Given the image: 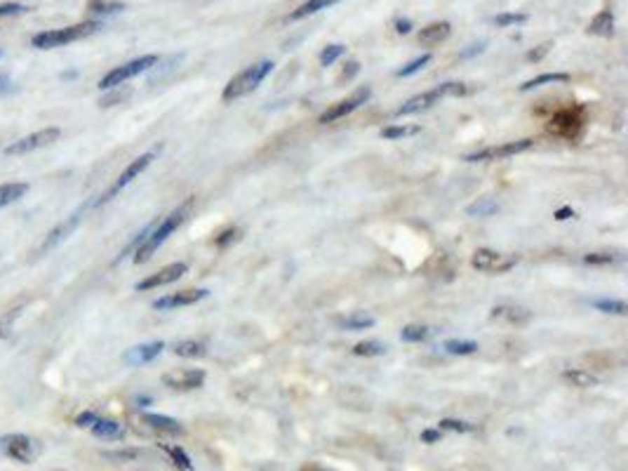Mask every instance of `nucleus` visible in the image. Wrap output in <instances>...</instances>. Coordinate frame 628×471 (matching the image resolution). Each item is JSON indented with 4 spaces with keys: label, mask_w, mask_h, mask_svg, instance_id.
I'll return each mask as SVG.
<instances>
[{
    "label": "nucleus",
    "mask_w": 628,
    "mask_h": 471,
    "mask_svg": "<svg viewBox=\"0 0 628 471\" xmlns=\"http://www.w3.org/2000/svg\"><path fill=\"white\" fill-rule=\"evenodd\" d=\"M191 208H193V198H189L186 203H182L179 208H177L175 212H170L168 217H165V220L158 224L156 229H151L149 231V236L144 238V243L139 245V248L135 250V264H144V262H149L151 260V255H153V252L161 248V245L168 241V238L175 234L177 229L182 227L184 224V220H186L189 217V212H191Z\"/></svg>",
    "instance_id": "obj_1"
},
{
    "label": "nucleus",
    "mask_w": 628,
    "mask_h": 471,
    "mask_svg": "<svg viewBox=\"0 0 628 471\" xmlns=\"http://www.w3.org/2000/svg\"><path fill=\"white\" fill-rule=\"evenodd\" d=\"M271 71H273V62H271V59H261V62L247 66L245 71H240L238 76L231 78L228 85L221 92V99L224 102H235V99L250 95V92H254L264 81H266V76Z\"/></svg>",
    "instance_id": "obj_2"
},
{
    "label": "nucleus",
    "mask_w": 628,
    "mask_h": 471,
    "mask_svg": "<svg viewBox=\"0 0 628 471\" xmlns=\"http://www.w3.org/2000/svg\"><path fill=\"white\" fill-rule=\"evenodd\" d=\"M97 29H99V22H83V24H74V26H64V29H55V31H43L31 38V45L38 50L64 48V45H69V43L83 41V38L92 36Z\"/></svg>",
    "instance_id": "obj_3"
},
{
    "label": "nucleus",
    "mask_w": 628,
    "mask_h": 471,
    "mask_svg": "<svg viewBox=\"0 0 628 471\" xmlns=\"http://www.w3.org/2000/svg\"><path fill=\"white\" fill-rule=\"evenodd\" d=\"M468 88L464 83H442L438 85V88L428 90V92H421V95H416L412 99H407L405 104L400 106L398 111H395V116H412V114H419V111H426L431 109V106H435L440 102V99L445 97H461L466 95Z\"/></svg>",
    "instance_id": "obj_4"
},
{
    "label": "nucleus",
    "mask_w": 628,
    "mask_h": 471,
    "mask_svg": "<svg viewBox=\"0 0 628 471\" xmlns=\"http://www.w3.org/2000/svg\"><path fill=\"white\" fill-rule=\"evenodd\" d=\"M156 64H158L156 55H144L139 59H132V62L118 66V69H114V71H109V74L99 81V90H114V88H118V85H123L125 81H130V78H135L139 74H144V71L153 69Z\"/></svg>",
    "instance_id": "obj_5"
},
{
    "label": "nucleus",
    "mask_w": 628,
    "mask_h": 471,
    "mask_svg": "<svg viewBox=\"0 0 628 471\" xmlns=\"http://www.w3.org/2000/svg\"><path fill=\"white\" fill-rule=\"evenodd\" d=\"M471 264L478 271H487V274H506V271H511L518 264V257L504 255V252H497L490 248H480L473 252Z\"/></svg>",
    "instance_id": "obj_6"
},
{
    "label": "nucleus",
    "mask_w": 628,
    "mask_h": 471,
    "mask_svg": "<svg viewBox=\"0 0 628 471\" xmlns=\"http://www.w3.org/2000/svg\"><path fill=\"white\" fill-rule=\"evenodd\" d=\"M153 158H156V151H149V154H144V156L135 158V161H132V163L128 165V168H125V170L121 172V177H118L116 182L111 184V189L107 191V194L99 198V203H97V205L109 203L111 198H114L116 194H121V191H123L125 187H130V184L135 182V179H137L139 175H142V172L146 170L151 163H153Z\"/></svg>",
    "instance_id": "obj_7"
},
{
    "label": "nucleus",
    "mask_w": 628,
    "mask_h": 471,
    "mask_svg": "<svg viewBox=\"0 0 628 471\" xmlns=\"http://www.w3.org/2000/svg\"><path fill=\"white\" fill-rule=\"evenodd\" d=\"M532 139H518V142H504L499 147H487L482 151H475V154H468V163H490V161H504V158L518 156L522 151L532 149Z\"/></svg>",
    "instance_id": "obj_8"
},
{
    "label": "nucleus",
    "mask_w": 628,
    "mask_h": 471,
    "mask_svg": "<svg viewBox=\"0 0 628 471\" xmlns=\"http://www.w3.org/2000/svg\"><path fill=\"white\" fill-rule=\"evenodd\" d=\"M0 448H3V453L8 457L22 462V464H31L38 457V453H41V448L36 446V441L24 434L3 436V439H0Z\"/></svg>",
    "instance_id": "obj_9"
},
{
    "label": "nucleus",
    "mask_w": 628,
    "mask_h": 471,
    "mask_svg": "<svg viewBox=\"0 0 628 471\" xmlns=\"http://www.w3.org/2000/svg\"><path fill=\"white\" fill-rule=\"evenodd\" d=\"M62 137V130L59 128H43L38 132H33V135L19 139V142H12L8 149H5V154L8 156H22V154H31V151L36 149H43V147H50V144H55L57 139Z\"/></svg>",
    "instance_id": "obj_10"
},
{
    "label": "nucleus",
    "mask_w": 628,
    "mask_h": 471,
    "mask_svg": "<svg viewBox=\"0 0 628 471\" xmlns=\"http://www.w3.org/2000/svg\"><path fill=\"white\" fill-rule=\"evenodd\" d=\"M369 97H372V90H369V88H360V90H355L351 97L341 99V102H336V104L329 106V109L322 111L320 118H318V123L327 125V123L339 121V118H343V116L353 114L355 109H360L362 104L369 102Z\"/></svg>",
    "instance_id": "obj_11"
},
{
    "label": "nucleus",
    "mask_w": 628,
    "mask_h": 471,
    "mask_svg": "<svg viewBox=\"0 0 628 471\" xmlns=\"http://www.w3.org/2000/svg\"><path fill=\"white\" fill-rule=\"evenodd\" d=\"M81 220H83V210H78V212H74V215H71V217H66V220H64L62 224H57V227L52 229L48 236H45V241L41 243V248L36 250V257L48 255V252L55 250L57 245H62V243L66 241V238H69V236L78 229V224H81Z\"/></svg>",
    "instance_id": "obj_12"
},
{
    "label": "nucleus",
    "mask_w": 628,
    "mask_h": 471,
    "mask_svg": "<svg viewBox=\"0 0 628 471\" xmlns=\"http://www.w3.org/2000/svg\"><path fill=\"white\" fill-rule=\"evenodd\" d=\"M163 384L175 391H193L205 384V373L203 370H193V368L175 370V373L163 375Z\"/></svg>",
    "instance_id": "obj_13"
},
{
    "label": "nucleus",
    "mask_w": 628,
    "mask_h": 471,
    "mask_svg": "<svg viewBox=\"0 0 628 471\" xmlns=\"http://www.w3.org/2000/svg\"><path fill=\"white\" fill-rule=\"evenodd\" d=\"M186 264L184 262H175V264H170V267H165V269H161L158 271V274H151V276H146L144 278V281H139L137 283V290H153V288H163V285H170V283H175V281H179V278L186 274Z\"/></svg>",
    "instance_id": "obj_14"
},
{
    "label": "nucleus",
    "mask_w": 628,
    "mask_h": 471,
    "mask_svg": "<svg viewBox=\"0 0 628 471\" xmlns=\"http://www.w3.org/2000/svg\"><path fill=\"white\" fill-rule=\"evenodd\" d=\"M210 293L207 290H182V293H175V295H168V297H161V300L153 302V309H177V307H189V304H196L205 300Z\"/></svg>",
    "instance_id": "obj_15"
},
{
    "label": "nucleus",
    "mask_w": 628,
    "mask_h": 471,
    "mask_svg": "<svg viewBox=\"0 0 628 471\" xmlns=\"http://www.w3.org/2000/svg\"><path fill=\"white\" fill-rule=\"evenodd\" d=\"M163 349H165V342L142 344V347H135L125 354V363H130V366H146V363H151L153 358L163 354Z\"/></svg>",
    "instance_id": "obj_16"
},
{
    "label": "nucleus",
    "mask_w": 628,
    "mask_h": 471,
    "mask_svg": "<svg viewBox=\"0 0 628 471\" xmlns=\"http://www.w3.org/2000/svg\"><path fill=\"white\" fill-rule=\"evenodd\" d=\"M449 33H452V26H449V22L428 24L426 29H421V33H419V43L426 45V48H433V45H440L442 41H447Z\"/></svg>",
    "instance_id": "obj_17"
},
{
    "label": "nucleus",
    "mask_w": 628,
    "mask_h": 471,
    "mask_svg": "<svg viewBox=\"0 0 628 471\" xmlns=\"http://www.w3.org/2000/svg\"><path fill=\"white\" fill-rule=\"evenodd\" d=\"M142 422L146 424L149 429L153 431H161V434H172V436H179L184 434V427L177 420H172V417H165V415H153V413H146L142 417Z\"/></svg>",
    "instance_id": "obj_18"
},
{
    "label": "nucleus",
    "mask_w": 628,
    "mask_h": 471,
    "mask_svg": "<svg viewBox=\"0 0 628 471\" xmlns=\"http://www.w3.org/2000/svg\"><path fill=\"white\" fill-rule=\"evenodd\" d=\"M492 318H499V321L513 323V325H522L532 318V314L522 307H513V304H501V307L492 309Z\"/></svg>",
    "instance_id": "obj_19"
},
{
    "label": "nucleus",
    "mask_w": 628,
    "mask_h": 471,
    "mask_svg": "<svg viewBox=\"0 0 628 471\" xmlns=\"http://www.w3.org/2000/svg\"><path fill=\"white\" fill-rule=\"evenodd\" d=\"M92 434H95L97 439L114 441V439H123V436H125V427H123L121 422H116V420H102V417H99V420L92 424Z\"/></svg>",
    "instance_id": "obj_20"
},
{
    "label": "nucleus",
    "mask_w": 628,
    "mask_h": 471,
    "mask_svg": "<svg viewBox=\"0 0 628 471\" xmlns=\"http://www.w3.org/2000/svg\"><path fill=\"white\" fill-rule=\"evenodd\" d=\"M586 31L591 33V36H603V38L612 36V33H614V15H612V10L598 12V15L591 19V24H588Z\"/></svg>",
    "instance_id": "obj_21"
},
{
    "label": "nucleus",
    "mask_w": 628,
    "mask_h": 471,
    "mask_svg": "<svg viewBox=\"0 0 628 471\" xmlns=\"http://www.w3.org/2000/svg\"><path fill=\"white\" fill-rule=\"evenodd\" d=\"M26 191H29V184H26V182L0 184V210L8 208V205H12L15 201H19V198H24Z\"/></svg>",
    "instance_id": "obj_22"
},
{
    "label": "nucleus",
    "mask_w": 628,
    "mask_h": 471,
    "mask_svg": "<svg viewBox=\"0 0 628 471\" xmlns=\"http://www.w3.org/2000/svg\"><path fill=\"white\" fill-rule=\"evenodd\" d=\"M336 3H341V0H306V3L299 5V8L289 15V22H299V19L315 15V12H320V10L332 8V5H336Z\"/></svg>",
    "instance_id": "obj_23"
},
{
    "label": "nucleus",
    "mask_w": 628,
    "mask_h": 471,
    "mask_svg": "<svg viewBox=\"0 0 628 471\" xmlns=\"http://www.w3.org/2000/svg\"><path fill=\"white\" fill-rule=\"evenodd\" d=\"M563 377L572 384V387H579V389H591V387H596V384H598V377L596 375H591L588 370H581V368L565 370Z\"/></svg>",
    "instance_id": "obj_24"
},
{
    "label": "nucleus",
    "mask_w": 628,
    "mask_h": 471,
    "mask_svg": "<svg viewBox=\"0 0 628 471\" xmlns=\"http://www.w3.org/2000/svg\"><path fill=\"white\" fill-rule=\"evenodd\" d=\"M339 328L343 330H365V328H372L374 325V318L367 316V314H360V311H355V314L346 316V318H339Z\"/></svg>",
    "instance_id": "obj_25"
},
{
    "label": "nucleus",
    "mask_w": 628,
    "mask_h": 471,
    "mask_svg": "<svg viewBox=\"0 0 628 471\" xmlns=\"http://www.w3.org/2000/svg\"><path fill=\"white\" fill-rule=\"evenodd\" d=\"M172 351L182 358H200V356H205V344L196 342V340H182L172 347Z\"/></svg>",
    "instance_id": "obj_26"
},
{
    "label": "nucleus",
    "mask_w": 628,
    "mask_h": 471,
    "mask_svg": "<svg viewBox=\"0 0 628 471\" xmlns=\"http://www.w3.org/2000/svg\"><path fill=\"white\" fill-rule=\"evenodd\" d=\"M442 349L447 351V354L452 356H471L478 351V342H471V340H447L445 344H442Z\"/></svg>",
    "instance_id": "obj_27"
},
{
    "label": "nucleus",
    "mask_w": 628,
    "mask_h": 471,
    "mask_svg": "<svg viewBox=\"0 0 628 471\" xmlns=\"http://www.w3.org/2000/svg\"><path fill=\"white\" fill-rule=\"evenodd\" d=\"M567 81H570V76L567 74H541L537 78H532V81L522 83L520 92H530V90L541 88V85H548V83H567Z\"/></svg>",
    "instance_id": "obj_28"
},
{
    "label": "nucleus",
    "mask_w": 628,
    "mask_h": 471,
    "mask_svg": "<svg viewBox=\"0 0 628 471\" xmlns=\"http://www.w3.org/2000/svg\"><path fill=\"white\" fill-rule=\"evenodd\" d=\"M88 10L92 15H116V12L125 10V3H118V0H90Z\"/></svg>",
    "instance_id": "obj_29"
},
{
    "label": "nucleus",
    "mask_w": 628,
    "mask_h": 471,
    "mask_svg": "<svg viewBox=\"0 0 628 471\" xmlns=\"http://www.w3.org/2000/svg\"><path fill=\"white\" fill-rule=\"evenodd\" d=\"M431 335H433V330L426 328V325H407V328H402V333H400V337L405 342H426Z\"/></svg>",
    "instance_id": "obj_30"
},
{
    "label": "nucleus",
    "mask_w": 628,
    "mask_h": 471,
    "mask_svg": "<svg viewBox=\"0 0 628 471\" xmlns=\"http://www.w3.org/2000/svg\"><path fill=\"white\" fill-rule=\"evenodd\" d=\"M353 354L355 356H365V358H369V356H383V354H386V347H383L381 342L367 340V342H358V344H355Z\"/></svg>",
    "instance_id": "obj_31"
},
{
    "label": "nucleus",
    "mask_w": 628,
    "mask_h": 471,
    "mask_svg": "<svg viewBox=\"0 0 628 471\" xmlns=\"http://www.w3.org/2000/svg\"><path fill=\"white\" fill-rule=\"evenodd\" d=\"M419 130H421L419 125H391V128L381 130V137L383 139H402V137L416 135Z\"/></svg>",
    "instance_id": "obj_32"
},
{
    "label": "nucleus",
    "mask_w": 628,
    "mask_h": 471,
    "mask_svg": "<svg viewBox=\"0 0 628 471\" xmlns=\"http://www.w3.org/2000/svg\"><path fill=\"white\" fill-rule=\"evenodd\" d=\"M593 307H596L598 311H605V314H614V316H626L628 314L626 302H621V300H598V302H593Z\"/></svg>",
    "instance_id": "obj_33"
},
{
    "label": "nucleus",
    "mask_w": 628,
    "mask_h": 471,
    "mask_svg": "<svg viewBox=\"0 0 628 471\" xmlns=\"http://www.w3.org/2000/svg\"><path fill=\"white\" fill-rule=\"evenodd\" d=\"M428 62H431V55H421V57L412 59V62H409V64H405V66H402V69L395 71V76H398V78H409V76L419 74V71L424 69V66H426Z\"/></svg>",
    "instance_id": "obj_34"
},
{
    "label": "nucleus",
    "mask_w": 628,
    "mask_h": 471,
    "mask_svg": "<svg viewBox=\"0 0 628 471\" xmlns=\"http://www.w3.org/2000/svg\"><path fill=\"white\" fill-rule=\"evenodd\" d=\"M343 55H346V45H339V43L327 45V48L320 52V64L322 66H332L336 59H341Z\"/></svg>",
    "instance_id": "obj_35"
},
{
    "label": "nucleus",
    "mask_w": 628,
    "mask_h": 471,
    "mask_svg": "<svg viewBox=\"0 0 628 471\" xmlns=\"http://www.w3.org/2000/svg\"><path fill=\"white\" fill-rule=\"evenodd\" d=\"M165 453H168L172 460H175V464L179 467L182 471H193V464H191V457L184 453L182 448H175V446H165Z\"/></svg>",
    "instance_id": "obj_36"
},
{
    "label": "nucleus",
    "mask_w": 628,
    "mask_h": 471,
    "mask_svg": "<svg viewBox=\"0 0 628 471\" xmlns=\"http://www.w3.org/2000/svg\"><path fill=\"white\" fill-rule=\"evenodd\" d=\"M621 255H614V252H591V255L584 257L586 264H593V267H603V264H614L619 262Z\"/></svg>",
    "instance_id": "obj_37"
},
{
    "label": "nucleus",
    "mask_w": 628,
    "mask_h": 471,
    "mask_svg": "<svg viewBox=\"0 0 628 471\" xmlns=\"http://www.w3.org/2000/svg\"><path fill=\"white\" fill-rule=\"evenodd\" d=\"M527 22V15H522V12H504V15H497L494 17V24L497 26H518V24H525Z\"/></svg>",
    "instance_id": "obj_38"
},
{
    "label": "nucleus",
    "mask_w": 628,
    "mask_h": 471,
    "mask_svg": "<svg viewBox=\"0 0 628 471\" xmlns=\"http://www.w3.org/2000/svg\"><path fill=\"white\" fill-rule=\"evenodd\" d=\"M139 457V450L135 448H128V450H109V453H104V460H111V462H132Z\"/></svg>",
    "instance_id": "obj_39"
},
{
    "label": "nucleus",
    "mask_w": 628,
    "mask_h": 471,
    "mask_svg": "<svg viewBox=\"0 0 628 471\" xmlns=\"http://www.w3.org/2000/svg\"><path fill=\"white\" fill-rule=\"evenodd\" d=\"M440 429H445V431H459V434H468V431H473L475 427H473V424L464 422V420H440Z\"/></svg>",
    "instance_id": "obj_40"
},
{
    "label": "nucleus",
    "mask_w": 628,
    "mask_h": 471,
    "mask_svg": "<svg viewBox=\"0 0 628 471\" xmlns=\"http://www.w3.org/2000/svg\"><path fill=\"white\" fill-rule=\"evenodd\" d=\"M494 210H497V203H494L492 198H485V201H482V203L471 205V208H468V215H478V217H482V215H490V212H494Z\"/></svg>",
    "instance_id": "obj_41"
},
{
    "label": "nucleus",
    "mask_w": 628,
    "mask_h": 471,
    "mask_svg": "<svg viewBox=\"0 0 628 471\" xmlns=\"http://www.w3.org/2000/svg\"><path fill=\"white\" fill-rule=\"evenodd\" d=\"M22 314V307H17V309H12L8 316L3 318V321H0V337H8L10 335V330H12V325H15V321H17V316Z\"/></svg>",
    "instance_id": "obj_42"
},
{
    "label": "nucleus",
    "mask_w": 628,
    "mask_h": 471,
    "mask_svg": "<svg viewBox=\"0 0 628 471\" xmlns=\"http://www.w3.org/2000/svg\"><path fill=\"white\" fill-rule=\"evenodd\" d=\"M553 48V43H544V45H539L537 50H532V52H527V62H541V59H544L546 55H548V50Z\"/></svg>",
    "instance_id": "obj_43"
},
{
    "label": "nucleus",
    "mask_w": 628,
    "mask_h": 471,
    "mask_svg": "<svg viewBox=\"0 0 628 471\" xmlns=\"http://www.w3.org/2000/svg\"><path fill=\"white\" fill-rule=\"evenodd\" d=\"M19 12H24V5H19V3H0V17L19 15Z\"/></svg>",
    "instance_id": "obj_44"
},
{
    "label": "nucleus",
    "mask_w": 628,
    "mask_h": 471,
    "mask_svg": "<svg viewBox=\"0 0 628 471\" xmlns=\"http://www.w3.org/2000/svg\"><path fill=\"white\" fill-rule=\"evenodd\" d=\"M99 420V417L95 415V413H83V415H78L76 417V424L81 429H92V424H95Z\"/></svg>",
    "instance_id": "obj_45"
},
{
    "label": "nucleus",
    "mask_w": 628,
    "mask_h": 471,
    "mask_svg": "<svg viewBox=\"0 0 628 471\" xmlns=\"http://www.w3.org/2000/svg\"><path fill=\"white\" fill-rule=\"evenodd\" d=\"M235 238H238V229H226L219 238H217V245H219V248H226V245L231 241H235Z\"/></svg>",
    "instance_id": "obj_46"
},
{
    "label": "nucleus",
    "mask_w": 628,
    "mask_h": 471,
    "mask_svg": "<svg viewBox=\"0 0 628 471\" xmlns=\"http://www.w3.org/2000/svg\"><path fill=\"white\" fill-rule=\"evenodd\" d=\"M440 439H442L440 429H426V431H421V441H424V443H438Z\"/></svg>",
    "instance_id": "obj_47"
},
{
    "label": "nucleus",
    "mask_w": 628,
    "mask_h": 471,
    "mask_svg": "<svg viewBox=\"0 0 628 471\" xmlns=\"http://www.w3.org/2000/svg\"><path fill=\"white\" fill-rule=\"evenodd\" d=\"M358 71H360V64H358V62H348V64H346V69H343V74H341L339 81H351V78H353L355 74H358Z\"/></svg>",
    "instance_id": "obj_48"
},
{
    "label": "nucleus",
    "mask_w": 628,
    "mask_h": 471,
    "mask_svg": "<svg viewBox=\"0 0 628 471\" xmlns=\"http://www.w3.org/2000/svg\"><path fill=\"white\" fill-rule=\"evenodd\" d=\"M395 31L402 33V36H407V33L412 31V22H409V19H395Z\"/></svg>",
    "instance_id": "obj_49"
},
{
    "label": "nucleus",
    "mask_w": 628,
    "mask_h": 471,
    "mask_svg": "<svg viewBox=\"0 0 628 471\" xmlns=\"http://www.w3.org/2000/svg\"><path fill=\"white\" fill-rule=\"evenodd\" d=\"M570 217H574V210H572V208H563V210L555 212V220H558V222L570 220Z\"/></svg>",
    "instance_id": "obj_50"
},
{
    "label": "nucleus",
    "mask_w": 628,
    "mask_h": 471,
    "mask_svg": "<svg viewBox=\"0 0 628 471\" xmlns=\"http://www.w3.org/2000/svg\"><path fill=\"white\" fill-rule=\"evenodd\" d=\"M301 471H332V469H325V467H320V464H308V467H303Z\"/></svg>",
    "instance_id": "obj_51"
},
{
    "label": "nucleus",
    "mask_w": 628,
    "mask_h": 471,
    "mask_svg": "<svg viewBox=\"0 0 628 471\" xmlns=\"http://www.w3.org/2000/svg\"><path fill=\"white\" fill-rule=\"evenodd\" d=\"M3 85H5V78H3V76H0V88H3Z\"/></svg>",
    "instance_id": "obj_52"
},
{
    "label": "nucleus",
    "mask_w": 628,
    "mask_h": 471,
    "mask_svg": "<svg viewBox=\"0 0 628 471\" xmlns=\"http://www.w3.org/2000/svg\"><path fill=\"white\" fill-rule=\"evenodd\" d=\"M0 55H3V52H0Z\"/></svg>",
    "instance_id": "obj_53"
}]
</instances>
